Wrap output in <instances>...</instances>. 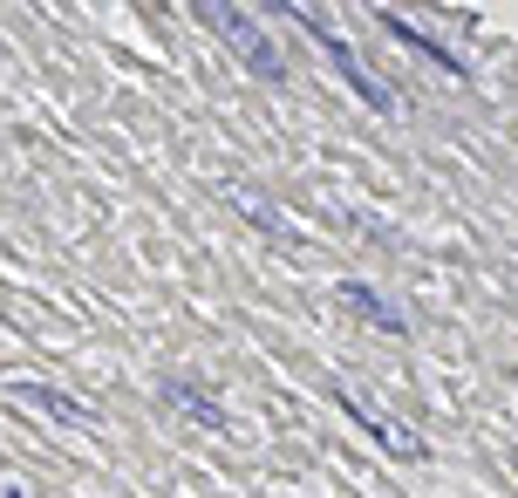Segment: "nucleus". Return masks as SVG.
Segmentation results:
<instances>
[{
	"label": "nucleus",
	"instance_id": "3",
	"mask_svg": "<svg viewBox=\"0 0 518 498\" xmlns=\"http://www.w3.org/2000/svg\"><path fill=\"white\" fill-rule=\"evenodd\" d=\"M341 307H355V314H362L369 328H382V335H409V328H403V314L382 301L375 287H362V280H341Z\"/></svg>",
	"mask_w": 518,
	"mask_h": 498
},
{
	"label": "nucleus",
	"instance_id": "6",
	"mask_svg": "<svg viewBox=\"0 0 518 498\" xmlns=\"http://www.w3.org/2000/svg\"><path fill=\"white\" fill-rule=\"evenodd\" d=\"M14 389H21L28 403H41L48 417H62V423H89V410H82V403H69V396H55V389H41V383H14Z\"/></svg>",
	"mask_w": 518,
	"mask_h": 498
},
{
	"label": "nucleus",
	"instance_id": "4",
	"mask_svg": "<svg viewBox=\"0 0 518 498\" xmlns=\"http://www.w3.org/2000/svg\"><path fill=\"white\" fill-rule=\"evenodd\" d=\"M164 403H171V410H185V417H198L205 430H219V423H225V410L191 383V376H171V383H164Z\"/></svg>",
	"mask_w": 518,
	"mask_h": 498
},
{
	"label": "nucleus",
	"instance_id": "1",
	"mask_svg": "<svg viewBox=\"0 0 518 498\" xmlns=\"http://www.w3.org/2000/svg\"><path fill=\"white\" fill-rule=\"evenodd\" d=\"M198 21H205L212 35L232 41V48H239V62H246V69H253L259 82H287V62H280L273 35L259 28L253 14H239V7H219V0H205V7H198Z\"/></svg>",
	"mask_w": 518,
	"mask_h": 498
},
{
	"label": "nucleus",
	"instance_id": "2",
	"mask_svg": "<svg viewBox=\"0 0 518 498\" xmlns=\"http://www.w3.org/2000/svg\"><path fill=\"white\" fill-rule=\"evenodd\" d=\"M300 28H307V35L321 41V48H328V62L334 69H341V76H348V89H355V96H362V103H375V110H389V103H396V89H389V82H375L369 69H362V55H355V48H348V41L334 35L328 21H321V14H294Z\"/></svg>",
	"mask_w": 518,
	"mask_h": 498
},
{
	"label": "nucleus",
	"instance_id": "5",
	"mask_svg": "<svg viewBox=\"0 0 518 498\" xmlns=\"http://www.w3.org/2000/svg\"><path fill=\"white\" fill-rule=\"evenodd\" d=\"M382 28H389V35H396V41H409V48H416V55H430V62H444L450 76H464V62H457V55H450L444 41H430V35H423V28H416V21H389V14H382Z\"/></svg>",
	"mask_w": 518,
	"mask_h": 498
}]
</instances>
